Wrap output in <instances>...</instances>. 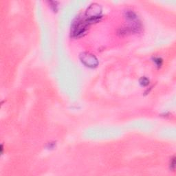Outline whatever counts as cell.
Instances as JSON below:
<instances>
[{
  "label": "cell",
  "instance_id": "obj_2",
  "mask_svg": "<svg viewBox=\"0 0 176 176\" xmlns=\"http://www.w3.org/2000/svg\"><path fill=\"white\" fill-rule=\"evenodd\" d=\"M140 83H141V84H143V85H147L149 83V81L147 79L143 77V78H142L141 80H140Z\"/></svg>",
  "mask_w": 176,
  "mask_h": 176
},
{
  "label": "cell",
  "instance_id": "obj_1",
  "mask_svg": "<svg viewBox=\"0 0 176 176\" xmlns=\"http://www.w3.org/2000/svg\"><path fill=\"white\" fill-rule=\"evenodd\" d=\"M81 61L84 64L89 67H96L98 65V61L94 55L83 53L81 56Z\"/></svg>",
  "mask_w": 176,
  "mask_h": 176
}]
</instances>
